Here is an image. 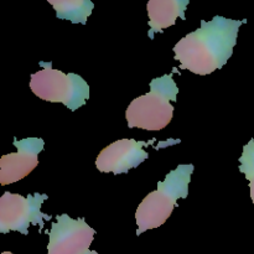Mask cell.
I'll list each match as a JSON object with an SVG mask.
<instances>
[{"mask_svg": "<svg viewBox=\"0 0 254 254\" xmlns=\"http://www.w3.org/2000/svg\"><path fill=\"white\" fill-rule=\"evenodd\" d=\"M240 171L250 181L251 198L254 203V139H251L243 146V153L240 158Z\"/></svg>", "mask_w": 254, "mask_h": 254, "instance_id": "cell-11", "label": "cell"}, {"mask_svg": "<svg viewBox=\"0 0 254 254\" xmlns=\"http://www.w3.org/2000/svg\"><path fill=\"white\" fill-rule=\"evenodd\" d=\"M246 20L215 16L210 21L201 20V26L186 35L174 46L175 60L180 69H189L206 76L221 69L233 54L240 27Z\"/></svg>", "mask_w": 254, "mask_h": 254, "instance_id": "cell-1", "label": "cell"}, {"mask_svg": "<svg viewBox=\"0 0 254 254\" xmlns=\"http://www.w3.org/2000/svg\"><path fill=\"white\" fill-rule=\"evenodd\" d=\"M41 69L30 77V89L40 99L62 103L74 112L89 99V86L79 74L52 68V62H40Z\"/></svg>", "mask_w": 254, "mask_h": 254, "instance_id": "cell-4", "label": "cell"}, {"mask_svg": "<svg viewBox=\"0 0 254 254\" xmlns=\"http://www.w3.org/2000/svg\"><path fill=\"white\" fill-rule=\"evenodd\" d=\"M16 153L2 155L0 159V185L17 183L26 178L39 164V154L44 150L45 141L41 138H25L14 140Z\"/></svg>", "mask_w": 254, "mask_h": 254, "instance_id": "cell-8", "label": "cell"}, {"mask_svg": "<svg viewBox=\"0 0 254 254\" xmlns=\"http://www.w3.org/2000/svg\"><path fill=\"white\" fill-rule=\"evenodd\" d=\"M155 139L150 141H138L135 139H121L111 145L106 146L96 159V166L101 173L127 174L130 169L136 168L149 158L144 150L145 146L151 145Z\"/></svg>", "mask_w": 254, "mask_h": 254, "instance_id": "cell-7", "label": "cell"}, {"mask_svg": "<svg viewBox=\"0 0 254 254\" xmlns=\"http://www.w3.org/2000/svg\"><path fill=\"white\" fill-rule=\"evenodd\" d=\"M49 232L47 254H86L93 242L96 231L84 218L73 220L64 213L57 216Z\"/></svg>", "mask_w": 254, "mask_h": 254, "instance_id": "cell-6", "label": "cell"}, {"mask_svg": "<svg viewBox=\"0 0 254 254\" xmlns=\"http://www.w3.org/2000/svg\"><path fill=\"white\" fill-rule=\"evenodd\" d=\"M193 169L192 164H181L165 176V180L159 181L158 190L145 196L135 212L136 236L160 227L168 221L178 207V201L188 197Z\"/></svg>", "mask_w": 254, "mask_h": 254, "instance_id": "cell-2", "label": "cell"}, {"mask_svg": "<svg viewBox=\"0 0 254 254\" xmlns=\"http://www.w3.org/2000/svg\"><path fill=\"white\" fill-rule=\"evenodd\" d=\"M56 10V16L73 24L84 25L93 11L94 4L89 0H47Z\"/></svg>", "mask_w": 254, "mask_h": 254, "instance_id": "cell-10", "label": "cell"}, {"mask_svg": "<svg viewBox=\"0 0 254 254\" xmlns=\"http://www.w3.org/2000/svg\"><path fill=\"white\" fill-rule=\"evenodd\" d=\"M189 4V0H150L146 4L148 25L150 27L148 36L153 40L156 32L161 34L164 29L175 25L178 17L185 20V11Z\"/></svg>", "mask_w": 254, "mask_h": 254, "instance_id": "cell-9", "label": "cell"}, {"mask_svg": "<svg viewBox=\"0 0 254 254\" xmlns=\"http://www.w3.org/2000/svg\"><path fill=\"white\" fill-rule=\"evenodd\" d=\"M1 254H14V253H11V252H2Z\"/></svg>", "mask_w": 254, "mask_h": 254, "instance_id": "cell-13", "label": "cell"}, {"mask_svg": "<svg viewBox=\"0 0 254 254\" xmlns=\"http://www.w3.org/2000/svg\"><path fill=\"white\" fill-rule=\"evenodd\" d=\"M86 254H98V253H97V252H96V251H91V250H89V251H88V252H87Z\"/></svg>", "mask_w": 254, "mask_h": 254, "instance_id": "cell-12", "label": "cell"}, {"mask_svg": "<svg viewBox=\"0 0 254 254\" xmlns=\"http://www.w3.org/2000/svg\"><path fill=\"white\" fill-rule=\"evenodd\" d=\"M178 68L169 74L154 78L150 91L131 101L126 112L129 128L144 130H161L173 121L174 106L179 94V87L173 76Z\"/></svg>", "mask_w": 254, "mask_h": 254, "instance_id": "cell-3", "label": "cell"}, {"mask_svg": "<svg viewBox=\"0 0 254 254\" xmlns=\"http://www.w3.org/2000/svg\"><path fill=\"white\" fill-rule=\"evenodd\" d=\"M49 196L45 193H34L27 197L19 193L4 192L0 198V233L16 231L24 236L29 235L30 226L45 227V221H50L51 215L41 212V205Z\"/></svg>", "mask_w": 254, "mask_h": 254, "instance_id": "cell-5", "label": "cell"}]
</instances>
